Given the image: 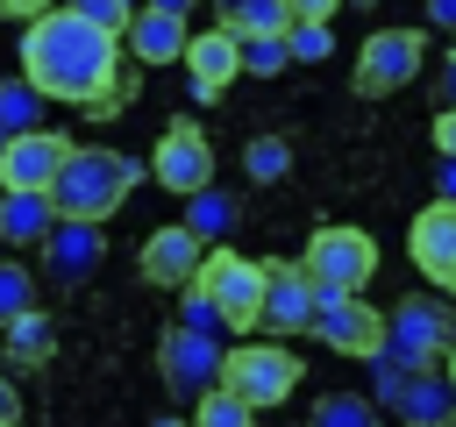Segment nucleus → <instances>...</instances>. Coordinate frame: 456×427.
Segmentation results:
<instances>
[{
	"label": "nucleus",
	"instance_id": "nucleus-1",
	"mask_svg": "<svg viewBox=\"0 0 456 427\" xmlns=\"http://www.w3.org/2000/svg\"><path fill=\"white\" fill-rule=\"evenodd\" d=\"M21 85L64 100L78 114H121L135 100V71L121 64V36L93 28L78 7H43L21 28Z\"/></svg>",
	"mask_w": 456,
	"mask_h": 427
},
{
	"label": "nucleus",
	"instance_id": "nucleus-2",
	"mask_svg": "<svg viewBox=\"0 0 456 427\" xmlns=\"http://www.w3.org/2000/svg\"><path fill=\"white\" fill-rule=\"evenodd\" d=\"M142 171H150V164L107 149V142H71V157H64V171H57V185H50V206H57V221L100 228V221H114V214L128 206V192L142 185Z\"/></svg>",
	"mask_w": 456,
	"mask_h": 427
},
{
	"label": "nucleus",
	"instance_id": "nucleus-3",
	"mask_svg": "<svg viewBox=\"0 0 456 427\" xmlns=\"http://www.w3.org/2000/svg\"><path fill=\"white\" fill-rule=\"evenodd\" d=\"M449 342H456V313H449V299L420 292V299L385 306V349H378L370 363H378V370H399V377H420V370H442Z\"/></svg>",
	"mask_w": 456,
	"mask_h": 427
},
{
	"label": "nucleus",
	"instance_id": "nucleus-4",
	"mask_svg": "<svg viewBox=\"0 0 456 427\" xmlns=\"http://www.w3.org/2000/svg\"><path fill=\"white\" fill-rule=\"evenodd\" d=\"M306 278H314V292H342V299H363V285L378 278V242L363 235V228H349V221H328V228H314L306 235Z\"/></svg>",
	"mask_w": 456,
	"mask_h": 427
},
{
	"label": "nucleus",
	"instance_id": "nucleus-5",
	"mask_svg": "<svg viewBox=\"0 0 456 427\" xmlns=\"http://www.w3.org/2000/svg\"><path fill=\"white\" fill-rule=\"evenodd\" d=\"M221 391L242 399L249 413L285 406V399L299 391V356H292L285 342H235V349L221 356Z\"/></svg>",
	"mask_w": 456,
	"mask_h": 427
},
{
	"label": "nucleus",
	"instance_id": "nucleus-6",
	"mask_svg": "<svg viewBox=\"0 0 456 427\" xmlns=\"http://www.w3.org/2000/svg\"><path fill=\"white\" fill-rule=\"evenodd\" d=\"M192 285L207 292V306L221 313V327H228V334L264 327V263H256V256L207 249V263H200V278H192Z\"/></svg>",
	"mask_w": 456,
	"mask_h": 427
},
{
	"label": "nucleus",
	"instance_id": "nucleus-7",
	"mask_svg": "<svg viewBox=\"0 0 456 427\" xmlns=\"http://www.w3.org/2000/svg\"><path fill=\"white\" fill-rule=\"evenodd\" d=\"M420 64H428V28H370V36L356 43V71H349V85H356L363 100H385V93L413 85Z\"/></svg>",
	"mask_w": 456,
	"mask_h": 427
},
{
	"label": "nucleus",
	"instance_id": "nucleus-8",
	"mask_svg": "<svg viewBox=\"0 0 456 427\" xmlns=\"http://www.w3.org/2000/svg\"><path fill=\"white\" fill-rule=\"evenodd\" d=\"M150 178H157L164 192H178V199L207 192V185H214V142H207V128H200V121H171V128L150 142Z\"/></svg>",
	"mask_w": 456,
	"mask_h": 427
},
{
	"label": "nucleus",
	"instance_id": "nucleus-9",
	"mask_svg": "<svg viewBox=\"0 0 456 427\" xmlns=\"http://www.w3.org/2000/svg\"><path fill=\"white\" fill-rule=\"evenodd\" d=\"M221 342H207V334H185V327H164L157 334V377H164V391L171 399H207V391H221Z\"/></svg>",
	"mask_w": 456,
	"mask_h": 427
},
{
	"label": "nucleus",
	"instance_id": "nucleus-10",
	"mask_svg": "<svg viewBox=\"0 0 456 427\" xmlns=\"http://www.w3.org/2000/svg\"><path fill=\"white\" fill-rule=\"evenodd\" d=\"M314 334H321L335 356H363V363H370V356L385 349V306L321 292V306H314Z\"/></svg>",
	"mask_w": 456,
	"mask_h": 427
},
{
	"label": "nucleus",
	"instance_id": "nucleus-11",
	"mask_svg": "<svg viewBox=\"0 0 456 427\" xmlns=\"http://www.w3.org/2000/svg\"><path fill=\"white\" fill-rule=\"evenodd\" d=\"M314 278L306 263H264V334L271 342H292V334H314Z\"/></svg>",
	"mask_w": 456,
	"mask_h": 427
},
{
	"label": "nucleus",
	"instance_id": "nucleus-12",
	"mask_svg": "<svg viewBox=\"0 0 456 427\" xmlns=\"http://www.w3.org/2000/svg\"><path fill=\"white\" fill-rule=\"evenodd\" d=\"M406 256H413V270H420L435 292L456 299V206H449V199H435V206L413 214V228H406Z\"/></svg>",
	"mask_w": 456,
	"mask_h": 427
},
{
	"label": "nucleus",
	"instance_id": "nucleus-13",
	"mask_svg": "<svg viewBox=\"0 0 456 427\" xmlns=\"http://www.w3.org/2000/svg\"><path fill=\"white\" fill-rule=\"evenodd\" d=\"M185 43H192V14H185L178 0H150V7H135L128 36H121V50H128L135 64H185Z\"/></svg>",
	"mask_w": 456,
	"mask_h": 427
},
{
	"label": "nucleus",
	"instance_id": "nucleus-14",
	"mask_svg": "<svg viewBox=\"0 0 456 427\" xmlns=\"http://www.w3.org/2000/svg\"><path fill=\"white\" fill-rule=\"evenodd\" d=\"M200 263H207V242H200V235H185V221L150 228V235H142V256H135L142 285H157V292H185V285L200 278Z\"/></svg>",
	"mask_w": 456,
	"mask_h": 427
},
{
	"label": "nucleus",
	"instance_id": "nucleus-15",
	"mask_svg": "<svg viewBox=\"0 0 456 427\" xmlns=\"http://www.w3.org/2000/svg\"><path fill=\"white\" fill-rule=\"evenodd\" d=\"M64 157H71V135H50V128L14 135L0 149V192H50L57 171H64Z\"/></svg>",
	"mask_w": 456,
	"mask_h": 427
},
{
	"label": "nucleus",
	"instance_id": "nucleus-16",
	"mask_svg": "<svg viewBox=\"0 0 456 427\" xmlns=\"http://www.w3.org/2000/svg\"><path fill=\"white\" fill-rule=\"evenodd\" d=\"M185 78H192V100H221L235 78H242V50L228 28H192L185 43Z\"/></svg>",
	"mask_w": 456,
	"mask_h": 427
},
{
	"label": "nucleus",
	"instance_id": "nucleus-17",
	"mask_svg": "<svg viewBox=\"0 0 456 427\" xmlns=\"http://www.w3.org/2000/svg\"><path fill=\"white\" fill-rule=\"evenodd\" d=\"M43 256H50V278L57 285H86L93 270H100V228H78V221H57L50 228V242H43Z\"/></svg>",
	"mask_w": 456,
	"mask_h": 427
},
{
	"label": "nucleus",
	"instance_id": "nucleus-18",
	"mask_svg": "<svg viewBox=\"0 0 456 427\" xmlns=\"http://www.w3.org/2000/svg\"><path fill=\"white\" fill-rule=\"evenodd\" d=\"M50 228H57L50 192H0V242L7 249H43Z\"/></svg>",
	"mask_w": 456,
	"mask_h": 427
},
{
	"label": "nucleus",
	"instance_id": "nucleus-19",
	"mask_svg": "<svg viewBox=\"0 0 456 427\" xmlns=\"http://www.w3.org/2000/svg\"><path fill=\"white\" fill-rule=\"evenodd\" d=\"M214 28H228L235 43H285L292 36V0H228Z\"/></svg>",
	"mask_w": 456,
	"mask_h": 427
},
{
	"label": "nucleus",
	"instance_id": "nucleus-20",
	"mask_svg": "<svg viewBox=\"0 0 456 427\" xmlns=\"http://www.w3.org/2000/svg\"><path fill=\"white\" fill-rule=\"evenodd\" d=\"M399 427H456V384L442 370H420L406 391H399Z\"/></svg>",
	"mask_w": 456,
	"mask_h": 427
},
{
	"label": "nucleus",
	"instance_id": "nucleus-21",
	"mask_svg": "<svg viewBox=\"0 0 456 427\" xmlns=\"http://www.w3.org/2000/svg\"><path fill=\"white\" fill-rule=\"evenodd\" d=\"M235 221H242V206H235L228 192H214V185L185 199V235H200L207 249H228V235H235Z\"/></svg>",
	"mask_w": 456,
	"mask_h": 427
},
{
	"label": "nucleus",
	"instance_id": "nucleus-22",
	"mask_svg": "<svg viewBox=\"0 0 456 427\" xmlns=\"http://www.w3.org/2000/svg\"><path fill=\"white\" fill-rule=\"evenodd\" d=\"M0 342H7V363H43L50 349H57V327H50V313H21L14 327H0Z\"/></svg>",
	"mask_w": 456,
	"mask_h": 427
},
{
	"label": "nucleus",
	"instance_id": "nucleus-23",
	"mask_svg": "<svg viewBox=\"0 0 456 427\" xmlns=\"http://www.w3.org/2000/svg\"><path fill=\"white\" fill-rule=\"evenodd\" d=\"M36 128H43V93L21 85V78H0V135L14 142V135H36Z\"/></svg>",
	"mask_w": 456,
	"mask_h": 427
},
{
	"label": "nucleus",
	"instance_id": "nucleus-24",
	"mask_svg": "<svg viewBox=\"0 0 456 427\" xmlns=\"http://www.w3.org/2000/svg\"><path fill=\"white\" fill-rule=\"evenodd\" d=\"M242 171H249V185L292 178V142H285V135H249V142H242Z\"/></svg>",
	"mask_w": 456,
	"mask_h": 427
},
{
	"label": "nucleus",
	"instance_id": "nucleus-25",
	"mask_svg": "<svg viewBox=\"0 0 456 427\" xmlns=\"http://www.w3.org/2000/svg\"><path fill=\"white\" fill-rule=\"evenodd\" d=\"M21 313H36V278H28L21 263L0 256V327H14Z\"/></svg>",
	"mask_w": 456,
	"mask_h": 427
},
{
	"label": "nucleus",
	"instance_id": "nucleus-26",
	"mask_svg": "<svg viewBox=\"0 0 456 427\" xmlns=\"http://www.w3.org/2000/svg\"><path fill=\"white\" fill-rule=\"evenodd\" d=\"M314 427H378V413L356 391H328V399H314Z\"/></svg>",
	"mask_w": 456,
	"mask_h": 427
},
{
	"label": "nucleus",
	"instance_id": "nucleus-27",
	"mask_svg": "<svg viewBox=\"0 0 456 427\" xmlns=\"http://www.w3.org/2000/svg\"><path fill=\"white\" fill-rule=\"evenodd\" d=\"M192 427H256V413H249L242 399H228V391H207V399L192 406Z\"/></svg>",
	"mask_w": 456,
	"mask_h": 427
},
{
	"label": "nucleus",
	"instance_id": "nucleus-28",
	"mask_svg": "<svg viewBox=\"0 0 456 427\" xmlns=\"http://www.w3.org/2000/svg\"><path fill=\"white\" fill-rule=\"evenodd\" d=\"M285 50H292V64H321V57L335 50V36H328L321 21H292V36H285Z\"/></svg>",
	"mask_w": 456,
	"mask_h": 427
},
{
	"label": "nucleus",
	"instance_id": "nucleus-29",
	"mask_svg": "<svg viewBox=\"0 0 456 427\" xmlns=\"http://www.w3.org/2000/svg\"><path fill=\"white\" fill-rule=\"evenodd\" d=\"M235 50H242V71H256V78H278V71L292 64L285 43H235Z\"/></svg>",
	"mask_w": 456,
	"mask_h": 427
},
{
	"label": "nucleus",
	"instance_id": "nucleus-30",
	"mask_svg": "<svg viewBox=\"0 0 456 427\" xmlns=\"http://www.w3.org/2000/svg\"><path fill=\"white\" fill-rule=\"evenodd\" d=\"M435 149H442V164H456V107L435 114Z\"/></svg>",
	"mask_w": 456,
	"mask_h": 427
},
{
	"label": "nucleus",
	"instance_id": "nucleus-31",
	"mask_svg": "<svg viewBox=\"0 0 456 427\" xmlns=\"http://www.w3.org/2000/svg\"><path fill=\"white\" fill-rule=\"evenodd\" d=\"M0 427H21V391L0 377Z\"/></svg>",
	"mask_w": 456,
	"mask_h": 427
},
{
	"label": "nucleus",
	"instance_id": "nucleus-32",
	"mask_svg": "<svg viewBox=\"0 0 456 427\" xmlns=\"http://www.w3.org/2000/svg\"><path fill=\"white\" fill-rule=\"evenodd\" d=\"M428 21H435V28H456V0H435V7H428Z\"/></svg>",
	"mask_w": 456,
	"mask_h": 427
},
{
	"label": "nucleus",
	"instance_id": "nucleus-33",
	"mask_svg": "<svg viewBox=\"0 0 456 427\" xmlns=\"http://www.w3.org/2000/svg\"><path fill=\"white\" fill-rule=\"evenodd\" d=\"M435 185H442V199L456 206V164H442V178H435Z\"/></svg>",
	"mask_w": 456,
	"mask_h": 427
},
{
	"label": "nucleus",
	"instance_id": "nucleus-34",
	"mask_svg": "<svg viewBox=\"0 0 456 427\" xmlns=\"http://www.w3.org/2000/svg\"><path fill=\"white\" fill-rule=\"evenodd\" d=\"M442 93H449V107H456V50H449V64H442Z\"/></svg>",
	"mask_w": 456,
	"mask_h": 427
},
{
	"label": "nucleus",
	"instance_id": "nucleus-35",
	"mask_svg": "<svg viewBox=\"0 0 456 427\" xmlns=\"http://www.w3.org/2000/svg\"><path fill=\"white\" fill-rule=\"evenodd\" d=\"M442 377H449V384H456V342H449V356H442Z\"/></svg>",
	"mask_w": 456,
	"mask_h": 427
},
{
	"label": "nucleus",
	"instance_id": "nucleus-36",
	"mask_svg": "<svg viewBox=\"0 0 456 427\" xmlns=\"http://www.w3.org/2000/svg\"><path fill=\"white\" fill-rule=\"evenodd\" d=\"M150 427H192V420H171V413H164V420H150Z\"/></svg>",
	"mask_w": 456,
	"mask_h": 427
},
{
	"label": "nucleus",
	"instance_id": "nucleus-37",
	"mask_svg": "<svg viewBox=\"0 0 456 427\" xmlns=\"http://www.w3.org/2000/svg\"><path fill=\"white\" fill-rule=\"evenodd\" d=\"M0 149H7V135H0Z\"/></svg>",
	"mask_w": 456,
	"mask_h": 427
}]
</instances>
